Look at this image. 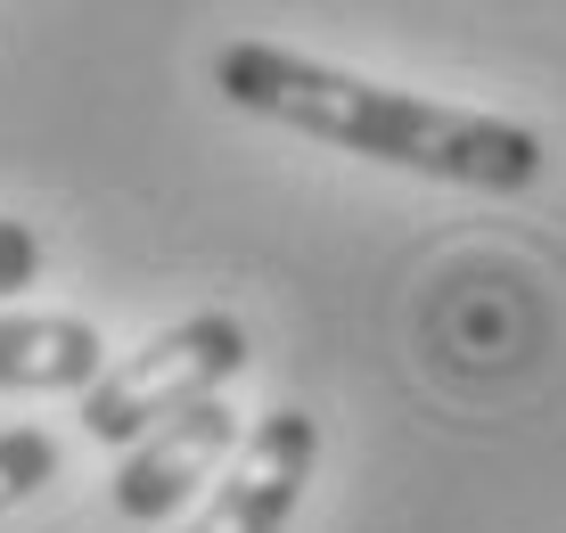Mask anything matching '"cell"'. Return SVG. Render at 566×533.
<instances>
[{
    "label": "cell",
    "mask_w": 566,
    "mask_h": 533,
    "mask_svg": "<svg viewBox=\"0 0 566 533\" xmlns=\"http://www.w3.org/2000/svg\"><path fill=\"white\" fill-rule=\"evenodd\" d=\"M213 91L239 115H263V124H287L321 148L427 173V181H452V189L517 197L542 181V132L510 124V115H476V107H443V98L369 83V74H345L328 58H304L280 42H230L213 58Z\"/></svg>",
    "instance_id": "obj_1"
},
{
    "label": "cell",
    "mask_w": 566,
    "mask_h": 533,
    "mask_svg": "<svg viewBox=\"0 0 566 533\" xmlns=\"http://www.w3.org/2000/svg\"><path fill=\"white\" fill-rule=\"evenodd\" d=\"M33 280H42V230L0 213V295H25Z\"/></svg>",
    "instance_id": "obj_7"
},
{
    "label": "cell",
    "mask_w": 566,
    "mask_h": 533,
    "mask_svg": "<svg viewBox=\"0 0 566 533\" xmlns=\"http://www.w3.org/2000/svg\"><path fill=\"white\" fill-rule=\"evenodd\" d=\"M107 369V337L83 312H0V394H83Z\"/></svg>",
    "instance_id": "obj_5"
},
{
    "label": "cell",
    "mask_w": 566,
    "mask_h": 533,
    "mask_svg": "<svg viewBox=\"0 0 566 533\" xmlns=\"http://www.w3.org/2000/svg\"><path fill=\"white\" fill-rule=\"evenodd\" d=\"M239 451V410L213 394V403H189L181 419L148 427L140 443L115 460V518L124 525H165L172 509L198 501V484H213V468Z\"/></svg>",
    "instance_id": "obj_4"
},
{
    "label": "cell",
    "mask_w": 566,
    "mask_h": 533,
    "mask_svg": "<svg viewBox=\"0 0 566 533\" xmlns=\"http://www.w3.org/2000/svg\"><path fill=\"white\" fill-rule=\"evenodd\" d=\"M312 468H321V419H304V410H263L239 436L222 484H213V501H206V518L189 533H287Z\"/></svg>",
    "instance_id": "obj_3"
},
{
    "label": "cell",
    "mask_w": 566,
    "mask_h": 533,
    "mask_svg": "<svg viewBox=\"0 0 566 533\" xmlns=\"http://www.w3.org/2000/svg\"><path fill=\"white\" fill-rule=\"evenodd\" d=\"M247 362H255V345H247L239 312H189V321L156 328L140 353L107 362L99 378L83 386V436L132 451L148 427L181 419L189 403H213Z\"/></svg>",
    "instance_id": "obj_2"
},
{
    "label": "cell",
    "mask_w": 566,
    "mask_h": 533,
    "mask_svg": "<svg viewBox=\"0 0 566 533\" xmlns=\"http://www.w3.org/2000/svg\"><path fill=\"white\" fill-rule=\"evenodd\" d=\"M57 468H66V443H57L50 427H0V509L33 501Z\"/></svg>",
    "instance_id": "obj_6"
}]
</instances>
